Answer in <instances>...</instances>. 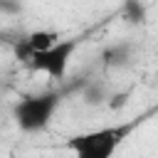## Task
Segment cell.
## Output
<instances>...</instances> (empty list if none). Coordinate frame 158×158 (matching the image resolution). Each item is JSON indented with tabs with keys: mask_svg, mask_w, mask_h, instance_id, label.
<instances>
[{
	"mask_svg": "<svg viewBox=\"0 0 158 158\" xmlns=\"http://www.w3.org/2000/svg\"><path fill=\"white\" fill-rule=\"evenodd\" d=\"M126 133V126H101L74 133L72 138H67V148L74 158H114Z\"/></svg>",
	"mask_w": 158,
	"mask_h": 158,
	"instance_id": "1",
	"label": "cell"
},
{
	"mask_svg": "<svg viewBox=\"0 0 158 158\" xmlns=\"http://www.w3.org/2000/svg\"><path fill=\"white\" fill-rule=\"evenodd\" d=\"M62 104V94L59 91H42V94H27L22 96L17 104H15V123L20 131L25 133H37V131H44L57 109Z\"/></svg>",
	"mask_w": 158,
	"mask_h": 158,
	"instance_id": "2",
	"label": "cell"
},
{
	"mask_svg": "<svg viewBox=\"0 0 158 158\" xmlns=\"http://www.w3.org/2000/svg\"><path fill=\"white\" fill-rule=\"evenodd\" d=\"M79 49V40L69 37V40H59L52 49L47 52H35L27 59V67L37 74H44L54 81H62L69 72V64L74 59V52Z\"/></svg>",
	"mask_w": 158,
	"mask_h": 158,
	"instance_id": "3",
	"label": "cell"
},
{
	"mask_svg": "<svg viewBox=\"0 0 158 158\" xmlns=\"http://www.w3.org/2000/svg\"><path fill=\"white\" fill-rule=\"evenodd\" d=\"M59 40H62V35H59L57 30H47V27L27 32V37L22 40V62L27 64L30 54H35V52H47V49H52Z\"/></svg>",
	"mask_w": 158,
	"mask_h": 158,
	"instance_id": "4",
	"label": "cell"
},
{
	"mask_svg": "<svg viewBox=\"0 0 158 158\" xmlns=\"http://www.w3.org/2000/svg\"><path fill=\"white\" fill-rule=\"evenodd\" d=\"M123 17H126V22L141 25L146 20V5L141 0H126L123 2Z\"/></svg>",
	"mask_w": 158,
	"mask_h": 158,
	"instance_id": "5",
	"label": "cell"
}]
</instances>
